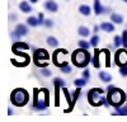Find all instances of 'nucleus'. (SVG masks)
Masks as SVG:
<instances>
[{
    "instance_id": "obj_1",
    "label": "nucleus",
    "mask_w": 127,
    "mask_h": 122,
    "mask_svg": "<svg viewBox=\"0 0 127 122\" xmlns=\"http://www.w3.org/2000/svg\"><path fill=\"white\" fill-rule=\"evenodd\" d=\"M48 106H50V93H48V90L46 88L34 89L32 109H34V111H45Z\"/></svg>"
},
{
    "instance_id": "obj_2",
    "label": "nucleus",
    "mask_w": 127,
    "mask_h": 122,
    "mask_svg": "<svg viewBox=\"0 0 127 122\" xmlns=\"http://www.w3.org/2000/svg\"><path fill=\"white\" fill-rule=\"evenodd\" d=\"M88 102L89 104L93 107H99V106H104V107H109V102L108 98L104 97V89L102 88H93L88 92Z\"/></svg>"
},
{
    "instance_id": "obj_3",
    "label": "nucleus",
    "mask_w": 127,
    "mask_h": 122,
    "mask_svg": "<svg viewBox=\"0 0 127 122\" xmlns=\"http://www.w3.org/2000/svg\"><path fill=\"white\" fill-rule=\"evenodd\" d=\"M71 61L72 64L75 65L76 67L80 69H85L90 62H92V56L89 54V51L85 48L79 47L78 50H75L71 55Z\"/></svg>"
},
{
    "instance_id": "obj_4",
    "label": "nucleus",
    "mask_w": 127,
    "mask_h": 122,
    "mask_svg": "<svg viewBox=\"0 0 127 122\" xmlns=\"http://www.w3.org/2000/svg\"><path fill=\"white\" fill-rule=\"evenodd\" d=\"M107 98H108L109 104L114 108L123 106L125 102L127 100V95L125 93V90H122L121 88H117V87H114L112 90L107 92Z\"/></svg>"
},
{
    "instance_id": "obj_5",
    "label": "nucleus",
    "mask_w": 127,
    "mask_h": 122,
    "mask_svg": "<svg viewBox=\"0 0 127 122\" xmlns=\"http://www.w3.org/2000/svg\"><path fill=\"white\" fill-rule=\"evenodd\" d=\"M10 102L15 107H23L29 102V93L24 88H15L10 94Z\"/></svg>"
},
{
    "instance_id": "obj_6",
    "label": "nucleus",
    "mask_w": 127,
    "mask_h": 122,
    "mask_svg": "<svg viewBox=\"0 0 127 122\" xmlns=\"http://www.w3.org/2000/svg\"><path fill=\"white\" fill-rule=\"evenodd\" d=\"M50 59V55L47 52V50L45 48H36L33 51V62L37 67H47L48 62L47 60Z\"/></svg>"
},
{
    "instance_id": "obj_7",
    "label": "nucleus",
    "mask_w": 127,
    "mask_h": 122,
    "mask_svg": "<svg viewBox=\"0 0 127 122\" xmlns=\"http://www.w3.org/2000/svg\"><path fill=\"white\" fill-rule=\"evenodd\" d=\"M17 55V57L12 59V64L14 66H18V67H24L29 64V60L31 57L24 52V51H17V52H14Z\"/></svg>"
},
{
    "instance_id": "obj_8",
    "label": "nucleus",
    "mask_w": 127,
    "mask_h": 122,
    "mask_svg": "<svg viewBox=\"0 0 127 122\" xmlns=\"http://www.w3.org/2000/svg\"><path fill=\"white\" fill-rule=\"evenodd\" d=\"M52 84H54V89H55V106L56 107H59L60 106V90L66 85V83H65V80L64 79H61V78H59V76H56V78H54V81H52Z\"/></svg>"
},
{
    "instance_id": "obj_9",
    "label": "nucleus",
    "mask_w": 127,
    "mask_h": 122,
    "mask_svg": "<svg viewBox=\"0 0 127 122\" xmlns=\"http://www.w3.org/2000/svg\"><path fill=\"white\" fill-rule=\"evenodd\" d=\"M114 64L117 66H127V50H118L114 55Z\"/></svg>"
},
{
    "instance_id": "obj_10",
    "label": "nucleus",
    "mask_w": 127,
    "mask_h": 122,
    "mask_svg": "<svg viewBox=\"0 0 127 122\" xmlns=\"http://www.w3.org/2000/svg\"><path fill=\"white\" fill-rule=\"evenodd\" d=\"M43 6H45V9L47 10V12H50V13H56L57 10H59V4L56 1H54V0H47Z\"/></svg>"
},
{
    "instance_id": "obj_11",
    "label": "nucleus",
    "mask_w": 127,
    "mask_h": 122,
    "mask_svg": "<svg viewBox=\"0 0 127 122\" xmlns=\"http://www.w3.org/2000/svg\"><path fill=\"white\" fill-rule=\"evenodd\" d=\"M28 24H23V23H19V24H17V27H15V32L20 36V37H24V36H27L28 34V32H29V29H28Z\"/></svg>"
},
{
    "instance_id": "obj_12",
    "label": "nucleus",
    "mask_w": 127,
    "mask_h": 122,
    "mask_svg": "<svg viewBox=\"0 0 127 122\" xmlns=\"http://www.w3.org/2000/svg\"><path fill=\"white\" fill-rule=\"evenodd\" d=\"M27 50H29V46L24 42H20V41H15L12 46L13 52H17V51H27Z\"/></svg>"
},
{
    "instance_id": "obj_13",
    "label": "nucleus",
    "mask_w": 127,
    "mask_h": 122,
    "mask_svg": "<svg viewBox=\"0 0 127 122\" xmlns=\"http://www.w3.org/2000/svg\"><path fill=\"white\" fill-rule=\"evenodd\" d=\"M100 29L103 30V32L112 33V32H114V30H116L114 23L113 22H103V23H100Z\"/></svg>"
},
{
    "instance_id": "obj_14",
    "label": "nucleus",
    "mask_w": 127,
    "mask_h": 122,
    "mask_svg": "<svg viewBox=\"0 0 127 122\" xmlns=\"http://www.w3.org/2000/svg\"><path fill=\"white\" fill-rule=\"evenodd\" d=\"M62 93H64V97H65L66 102L69 103V108L66 109V112H70L72 108H74V103H72V98H71V94L69 93V90L66 89V87L62 88Z\"/></svg>"
},
{
    "instance_id": "obj_15",
    "label": "nucleus",
    "mask_w": 127,
    "mask_h": 122,
    "mask_svg": "<svg viewBox=\"0 0 127 122\" xmlns=\"http://www.w3.org/2000/svg\"><path fill=\"white\" fill-rule=\"evenodd\" d=\"M93 9H94V14L95 15H100V14H104V6L102 5V3H100V0H94V6H93Z\"/></svg>"
},
{
    "instance_id": "obj_16",
    "label": "nucleus",
    "mask_w": 127,
    "mask_h": 122,
    "mask_svg": "<svg viewBox=\"0 0 127 122\" xmlns=\"http://www.w3.org/2000/svg\"><path fill=\"white\" fill-rule=\"evenodd\" d=\"M19 9H20V12H23L26 14H29L32 13V10H33V8H32L31 5V1H20L19 3Z\"/></svg>"
},
{
    "instance_id": "obj_17",
    "label": "nucleus",
    "mask_w": 127,
    "mask_h": 122,
    "mask_svg": "<svg viewBox=\"0 0 127 122\" xmlns=\"http://www.w3.org/2000/svg\"><path fill=\"white\" fill-rule=\"evenodd\" d=\"M92 8L88 5V4H81L80 6H79V13L81 14V15H84V17H89L90 14H92Z\"/></svg>"
},
{
    "instance_id": "obj_18",
    "label": "nucleus",
    "mask_w": 127,
    "mask_h": 122,
    "mask_svg": "<svg viewBox=\"0 0 127 122\" xmlns=\"http://www.w3.org/2000/svg\"><path fill=\"white\" fill-rule=\"evenodd\" d=\"M109 19H111V22H113L114 24H122L125 18H123V15H121L118 13H111Z\"/></svg>"
},
{
    "instance_id": "obj_19",
    "label": "nucleus",
    "mask_w": 127,
    "mask_h": 122,
    "mask_svg": "<svg viewBox=\"0 0 127 122\" xmlns=\"http://www.w3.org/2000/svg\"><path fill=\"white\" fill-rule=\"evenodd\" d=\"M78 33H79L80 37L87 38V37L90 36V29H89L88 27H85V26H80V27L78 28Z\"/></svg>"
},
{
    "instance_id": "obj_20",
    "label": "nucleus",
    "mask_w": 127,
    "mask_h": 122,
    "mask_svg": "<svg viewBox=\"0 0 127 122\" xmlns=\"http://www.w3.org/2000/svg\"><path fill=\"white\" fill-rule=\"evenodd\" d=\"M46 43L50 47H52V48H57L59 47V39L56 37H54V36H48L46 38Z\"/></svg>"
},
{
    "instance_id": "obj_21",
    "label": "nucleus",
    "mask_w": 127,
    "mask_h": 122,
    "mask_svg": "<svg viewBox=\"0 0 127 122\" xmlns=\"http://www.w3.org/2000/svg\"><path fill=\"white\" fill-rule=\"evenodd\" d=\"M100 81H103V83H111L112 80V75L109 73H107V71H100V73L98 74Z\"/></svg>"
},
{
    "instance_id": "obj_22",
    "label": "nucleus",
    "mask_w": 127,
    "mask_h": 122,
    "mask_svg": "<svg viewBox=\"0 0 127 122\" xmlns=\"http://www.w3.org/2000/svg\"><path fill=\"white\" fill-rule=\"evenodd\" d=\"M88 84V79H85L84 76H81V78H78V79H75L74 80V85H75V88L76 87H80V88H84Z\"/></svg>"
},
{
    "instance_id": "obj_23",
    "label": "nucleus",
    "mask_w": 127,
    "mask_h": 122,
    "mask_svg": "<svg viewBox=\"0 0 127 122\" xmlns=\"http://www.w3.org/2000/svg\"><path fill=\"white\" fill-rule=\"evenodd\" d=\"M27 24L29 26V27H37V26H39V22H38V17H28L27 18Z\"/></svg>"
},
{
    "instance_id": "obj_24",
    "label": "nucleus",
    "mask_w": 127,
    "mask_h": 122,
    "mask_svg": "<svg viewBox=\"0 0 127 122\" xmlns=\"http://www.w3.org/2000/svg\"><path fill=\"white\" fill-rule=\"evenodd\" d=\"M102 52V51H95L94 52V57H92V64L94 67H99L100 66V62H99V54Z\"/></svg>"
},
{
    "instance_id": "obj_25",
    "label": "nucleus",
    "mask_w": 127,
    "mask_h": 122,
    "mask_svg": "<svg viewBox=\"0 0 127 122\" xmlns=\"http://www.w3.org/2000/svg\"><path fill=\"white\" fill-rule=\"evenodd\" d=\"M80 93H81V88H80V87H76V89L72 92L71 98H72V103H74V106H75V103L78 102V99H79V97H80Z\"/></svg>"
},
{
    "instance_id": "obj_26",
    "label": "nucleus",
    "mask_w": 127,
    "mask_h": 122,
    "mask_svg": "<svg viewBox=\"0 0 127 122\" xmlns=\"http://www.w3.org/2000/svg\"><path fill=\"white\" fill-rule=\"evenodd\" d=\"M116 109V115L118 116H127V104H123V106H120Z\"/></svg>"
},
{
    "instance_id": "obj_27",
    "label": "nucleus",
    "mask_w": 127,
    "mask_h": 122,
    "mask_svg": "<svg viewBox=\"0 0 127 122\" xmlns=\"http://www.w3.org/2000/svg\"><path fill=\"white\" fill-rule=\"evenodd\" d=\"M99 41H100V38H99V36L97 34V33H94L92 37H90V45H92V47H97L98 46V43H99Z\"/></svg>"
},
{
    "instance_id": "obj_28",
    "label": "nucleus",
    "mask_w": 127,
    "mask_h": 122,
    "mask_svg": "<svg viewBox=\"0 0 127 122\" xmlns=\"http://www.w3.org/2000/svg\"><path fill=\"white\" fill-rule=\"evenodd\" d=\"M78 45H79V47H81V48H85V50H89V48L92 47L90 42H88V41H85V39H79Z\"/></svg>"
},
{
    "instance_id": "obj_29",
    "label": "nucleus",
    "mask_w": 127,
    "mask_h": 122,
    "mask_svg": "<svg viewBox=\"0 0 127 122\" xmlns=\"http://www.w3.org/2000/svg\"><path fill=\"white\" fill-rule=\"evenodd\" d=\"M113 46L116 48H118V47L122 46V37L121 36H114V38H113Z\"/></svg>"
},
{
    "instance_id": "obj_30",
    "label": "nucleus",
    "mask_w": 127,
    "mask_h": 122,
    "mask_svg": "<svg viewBox=\"0 0 127 122\" xmlns=\"http://www.w3.org/2000/svg\"><path fill=\"white\" fill-rule=\"evenodd\" d=\"M39 74H41L42 76H45V78H50V76L52 75L51 70H48L47 67H41V70H39Z\"/></svg>"
},
{
    "instance_id": "obj_31",
    "label": "nucleus",
    "mask_w": 127,
    "mask_h": 122,
    "mask_svg": "<svg viewBox=\"0 0 127 122\" xmlns=\"http://www.w3.org/2000/svg\"><path fill=\"white\" fill-rule=\"evenodd\" d=\"M60 71H61V73H64V74H70L71 71H72V67H71V66H70V65L67 64L66 66L61 67V70H60Z\"/></svg>"
},
{
    "instance_id": "obj_32",
    "label": "nucleus",
    "mask_w": 127,
    "mask_h": 122,
    "mask_svg": "<svg viewBox=\"0 0 127 122\" xmlns=\"http://www.w3.org/2000/svg\"><path fill=\"white\" fill-rule=\"evenodd\" d=\"M120 75L122 78H127V66H121L120 67Z\"/></svg>"
},
{
    "instance_id": "obj_33",
    "label": "nucleus",
    "mask_w": 127,
    "mask_h": 122,
    "mask_svg": "<svg viewBox=\"0 0 127 122\" xmlns=\"http://www.w3.org/2000/svg\"><path fill=\"white\" fill-rule=\"evenodd\" d=\"M43 26L46 28H52V27H54V20H52V19H45Z\"/></svg>"
},
{
    "instance_id": "obj_34",
    "label": "nucleus",
    "mask_w": 127,
    "mask_h": 122,
    "mask_svg": "<svg viewBox=\"0 0 127 122\" xmlns=\"http://www.w3.org/2000/svg\"><path fill=\"white\" fill-rule=\"evenodd\" d=\"M81 76H84V78H85V79H88L89 80V78H90V71H89V69H84L83 70V73H81Z\"/></svg>"
},
{
    "instance_id": "obj_35",
    "label": "nucleus",
    "mask_w": 127,
    "mask_h": 122,
    "mask_svg": "<svg viewBox=\"0 0 127 122\" xmlns=\"http://www.w3.org/2000/svg\"><path fill=\"white\" fill-rule=\"evenodd\" d=\"M37 17H38V22H39V26H43V23H45V15H43V13H39Z\"/></svg>"
},
{
    "instance_id": "obj_36",
    "label": "nucleus",
    "mask_w": 127,
    "mask_h": 122,
    "mask_svg": "<svg viewBox=\"0 0 127 122\" xmlns=\"http://www.w3.org/2000/svg\"><path fill=\"white\" fill-rule=\"evenodd\" d=\"M10 37H12L13 39H15V41H18V39H20V38H22V37H20L17 32H15V30H14V32H12V33H10Z\"/></svg>"
},
{
    "instance_id": "obj_37",
    "label": "nucleus",
    "mask_w": 127,
    "mask_h": 122,
    "mask_svg": "<svg viewBox=\"0 0 127 122\" xmlns=\"http://www.w3.org/2000/svg\"><path fill=\"white\" fill-rule=\"evenodd\" d=\"M93 30H94V33H97L98 30H100V26H94V28H93Z\"/></svg>"
},
{
    "instance_id": "obj_38",
    "label": "nucleus",
    "mask_w": 127,
    "mask_h": 122,
    "mask_svg": "<svg viewBox=\"0 0 127 122\" xmlns=\"http://www.w3.org/2000/svg\"><path fill=\"white\" fill-rule=\"evenodd\" d=\"M113 88H114V85H113V84H109L107 88H105V92H109V90H112Z\"/></svg>"
},
{
    "instance_id": "obj_39",
    "label": "nucleus",
    "mask_w": 127,
    "mask_h": 122,
    "mask_svg": "<svg viewBox=\"0 0 127 122\" xmlns=\"http://www.w3.org/2000/svg\"><path fill=\"white\" fill-rule=\"evenodd\" d=\"M107 13H111V8H108V6L104 9V14H107Z\"/></svg>"
},
{
    "instance_id": "obj_40",
    "label": "nucleus",
    "mask_w": 127,
    "mask_h": 122,
    "mask_svg": "<svg viewBox=\"0 0 127 122\" xmlns=\"http://www.w3.org/2000/svg\"><path fill=\"white\" fill-rule=\"evenodd\" d=\"M29 1H31L32 4H36V3H38V0H29Z\"/></svg>"
},
{
    "instance_id": "obj_41",
    "label": "nucleus",
    "mask_w": 127,
    "mask_h": 122,
    "mask_svg": "<svg viewBox=\"0 0 127 122\" xmlns=\"http://www.w3.org/2000/svg\"><path fill=\"white\" fill-rule=\"evenodd\" d=\"M15 18H17V15H10V19H13V20H15Z\"/></svg>"
},
{
    "instance_id": "obj_42",
    "label": "nucleus",
    "mask_w": 127,
    "mask_h": 122,
    "mask_svg": "<svg viewBox=\"0 0 127 122\" xmlns=\"http://www.w3.org/2000/svg\"><path fill=\"white\" fill-rule=\"evenodd\" d=\"M122 1H123V3H127V0H122Z\"/></svg>"
},
{
    "instance_id": "obj_43",
    "label": "nucleus",
    "mask_w": 127,
    "mask_h": 122,
    "mask_svg": "<svg viewBox=\"0 0 127 122\" xmlns=\"http://www.w3.org/2000/svg\"><path fill=\"white\" fill-rule=\"evenodd\" d=\"M126 28H127V24H126Z\"/></svg>"
},
{
    "instance_id": "obj_44",
    "label": "nucleus",
    "mask_w": 127,
    "mask_h": 122,
    "mask_svg": "<svg viewBox=\"0 0 127 122\" xmlns=\"http://www.w3.org/2000/svg\"><path fill=\"white\" fill-rule=\"evenodd\" d=\"M67 1H69V0H67Z\"/></svg>"
}]
</instances>
